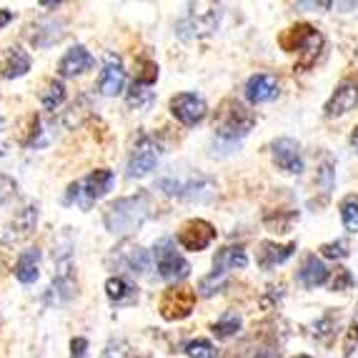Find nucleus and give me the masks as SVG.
Masks as SVG:
<instances>
[{
  "mask_svg": "<svg viewBox=\"0 0 358 358\" xmlns=\"http://www.w3.org/2000/svg\"><path fill=\"white\" fill-rule=\"evenodd\" d=\"M150 208H153V206H150L148 193L118 198L115 203H110L106 208L103 223H106L108 233H113V236H128V233H136L138 228L148 221Z\"/></svg>",
  "mask_w": 358,
  "mask_h": 358,
  "instance_id": "obj_1",
  "label": "nucleus"
},
{
  "mask_svg": "<svg viewBox=\"0 0 358 358\" xmlns=\"http://www.w3.org/2000/svg\"><path fill=\"white\" fill-rule=\"evenodd\" d=\"M256 126V115L243 106V103L233 101V98H226V101L218 106L215 110V120H213V128H215V136L221 138V141H238V138L248 136V131Z\"/></svg>",
  "mask_w": 358,
  "mask_h": 358,
  "instance_id": "obj_2",
  "label": "nucleus"
},
{
  "mask_svg": "<svg viewBox=\"0 0 358 358\" xmlns=\"http://www.w3.org/2000/svg\"><path fill=\"white\" fill-rule=\"evenodd\" d=\"M93 66H96V60L88 53V48H85V45H73V48L66 50V55L60 58L58 73L63 78H76V76H80V73L90 71Z\"/></svg>",
  "mask_w": 358,
  "mask_h": 358,
  "instance_id": "obj_16",
  "label": "nucleus"
},
{
  "mask_svg": "<svg viewBox=\"0 0 358 358\" xmlns=\"http://www.w3.org/2000/svg\"><path fill=\"white\" fill-rule=\"evenodd\" d=\"M185 353H188L191 358H215L218 356L215 346L206 338H196V341H191V343H185Z\"/></svg>",
  "mask_w": 358,
  "mask_h": 358,
  "instance_id": "obj_30",
  "label": "nucleus"
},
{
  "mask_svg": "<svg viewBox=\"0 0 358 358\" xmlns=\"http://www.w3.org/2000/svg\"><path fill=\"white\" fill-rule=\"evenodd\" d=\"M158 188L166 196H178L183 201H208L215 193V183L203 173H191L188 178L166 176V178L158 180Z\"/></svg>",
  "mask_w": 358,
  "mask_h": 358,
  "instance_id": "obj_4",
  "label": "nucleus"
},
{
  "mask_svg": "<svg viewBox=\"0 0 358 358\" xmlns=\"http://www.w3.org/2000/svg\"><path fill=\"white\" fill-rule=\"evenodd\" d=\"M150 85H143V83H136L133 80L131 90H128V106L131 108H148L150 103H153V90H148Z\"/></svg>",
  "mask_w": 358,
  "mask_h": 358,
  "instance_id": "obj_29",
  "label": "nucleus"
},
{
  "mask_svg": "<svg viewBox=\"0 0 358 358\" xmlns=\"http://www.w3.org/2000/svg\"><path fill=\"white\" fill-rule=\"evenodd\" d=\"M30 71V55L23 48H10L6 58L0 60V76L3 78H20Z\"/></svg>",
  "mask_w": 358,
  "mask_h": 358,
  "instance_id": "obj_23",
  "label": "nucleus"
},
{
  "mask_svg": "<svg viewBox=\"0 0 358 358\" xmlns=\"http://www.w3.org/2000/svg\"><path fill=\"white\" fill-rule=\"evenodd\" d=\"M13 193H15V183L8 176H0V206L6 203V201H10Z\"/></svg>",
  "mask_w": 358,
  "mask_h": 358,
  "instance_id": "obj_34",
  "label": "nucleus"
},
{
  "mask_svg": "<svg viewBox=\"0 0 358 358\" xmlns=\"http://www.w3.org/2000/svg\"><path fill=\"white\" fill-rule=\"evenodd\" d=\"M38 263H41V251H38V248H28V251H23L18 256V263H15V278H18L20 283L38 281V275H41Z\"/></svg>",
  "mask_w": 358,
  "mask_h": 358,
  "instance_id": "obj_24",
  "label": "nucleus"
},
{
  "mask_svg": "<svg viewBox=\"0 0 358 358\" xmlns=\"http://www.w3.org/2000/svg\"><path fill=\"white\" fill-rule=\"evenodd\" d=\"M123 83H126V71H123V63H120V58L115 53H108L98 88H101L103 96H118L120 90H123Z\"/></svg>",
  "mask_w": 358,
  "mask_h": 358,
  "instance_id": "obj_15",
  "label": "nucleus"
},
{
  "mask_svg": "<svg viewBox=\"0 0 358 358\" xmlns=\"http://www.w3.org/2000/svg\"><path fill=\"white\" fill-rule=\"evenodd\" d=\"M351 145H353V148L358 150V126L353 128V133H351Z\"/></svg>",
  "mask_w": 358,
  "mask_h": 358,
  "instance_id": "obj_40",
  "label": "nucleus"
},
{
  "mask_svg": "<svg viewBox=\"0 0 358 358\" xmlns=\"http://www.w3.org/2000/svg\"><path fill=\"white\" fill-rule=\"evenodd\" d=\"M321 253L326 258H334V261H343V258L351 253V248H348L346 241L338 238V241H331V243H323L321 245Z\"/></svg>",
  "mask_w": 358,
  "mask_h": 358,
  "instance_id": "obj_31",
  "label": "nucleus"
},
{
  "mask_svg": "<svg viewBox=\"0 0 358 358\" xmlns=\"http://www.w3.org/2000/svg\"><path fill=\"white\" fill-rule=\"evenodd\" d=\"M38 226V206H28L23 208L18 215H15V221L8 226L6 231V243H18V241L28 238L30 233L36 231Z\"/></svg>",
  "mask_w": 358,
  "mask_h": 358,
  "instance_id": "obj_19",
  "label": "nucleus"
},
{
  "mask_svg": "<svg viewBox=\"0 0 358 358\" xmlns=\"http://www.w3.org/2000/svg\"><path fill=\"white\" fill-rule=\"evenodd\" d=\"M241 326H243L241 313H236V310H226V313L213 323V334L218 336V338H231V336L238 334Z\"/></svg>",
  "mask_w": 358,
  "mask_h": 358,
  "instance_id": "obj_26",
  "label": "nucleus"
},
{
  "mask_svg": "<svg viewBox=\"0 0 358 358\" xmlns=\"http://www.w3.org/2000/svg\"><path fill=\"white\" fill-rule=\"evenodd\" d=\"M293 251H296V243L278 245L273 241H266V243H261V251H258V263H261V268L271 271L275 266L286 263L293 256Z\"/></svg>",
  "mask_w": 358,
  "mask_h": 358,
  "instance_id": "obj_21",
  "label": "nucleus"
},
{
  "mask_svg": "<svg viewBox=\"0 0 358 358\" xmlns=\"http://www.w3.org/2000/svg\"><path fill=\"white\" fill-rule=\"evenodd\" d=\"M248 266V256H245L243 245H226L215 253L213 258V273L215 275H226L233 268H245Z\"/></svg>",
  "mask_w": 358,
  "mask_h": 358,
  "instance_id": "obj_20",
  "label": "nucleus"
},
{
  "mask_svg": "<svg viewBox=\"0 0 358 358\" xmlns=\"http://www.w3.org/2000/svg\"><path fill=\"white\" fill-rule=\"evenodd\" d=\"M63 101H66V85L60 83V80H50V83L45 85V90L41 93L43 108H45V110H55Z\"/></svg>",
  "mask_w": 358,
  "mask_h": 358,
  "instance_id": "obj_28",
  "label": "nucleus"
},
{
  "mask_svg": "<svg viewBox=\"0 0 358 358\" xmlns=\"http://www.w3.org/2000/svg\"><path fill=\"white\" fill-rule=\"evenodd\" d=\"M356 106H358V83L351 80V78H346V80H341L336 85L334 96L323 106V113H326V118H341V115L351 113Z\"/></svg>",
  "mask_w": 358,
  "mask_h": 358,
  "instance_id": "obj_9",
  "label": "nucleus"
},
{
  "mask_svg": "<svg viewBox=\"0 0 358 358\" xmlns=\"http://www.w3.org/2000/svg\"><path fill=\"white\" fill-rule=\"evenodd\" d=\"M10 20H13V13L3 8V10H0V28H3V25H8Z\"/></svg>",
  "mask_w": 358,
  "mask_h": 358,
  "instance_id": "obj_39",
  "label": "nucleus"
},
{
  "mask_svg": "<svg viewBox=\"0 0 358 358\" xmlns=\"http://www.w3.org/2000/svg\"><path fill=\"white\" fill-rule=\"evenodd\" d=\"M113 256H110V263L115 261V268H123V271H131V273L141 275L150 268V256L145 248L141 245H131V243H123L120 248H113Z\"/></svg>",
  "mask_w": 358,
  "mask_h": 358,
  "instance_id": "obj_13",
  "label": "nucleus"
},
{
  "mask_svg": "<svg viewBox=\"0 0 358 358\" xmlns=\"http://www.w3.org/2000/svg\"><path fill=\"white\" fill-rule=\"evenodd\" d=\"M256 358H268V356H266V353H258V356Z\"/></svg>",
  "mask_w": 358,
  "mask_h": 358,
  "instance_id": "obj_41",
  "label": "nucleus"
},
{
  "mask_svg": "<svg viewBox=\"0 0 358 358\" xmlns=\"http://www.w3.org/2000/svg\"><path fill=\"white\" fill-rule=\"evenodd\" d=\"M66 20L63 18H45V20H38L33 25V33H30V43L36 45V48H50L53 43H58L66 33Z\"/></svg>",
  "mask_w": 358,
  "mask_h": 358,
  "instance_id": "obj_18",
  "label": "nucleus"
},
{
  "mask_svg": "<svg viewBox=\"0 0 358 358\" xmlns=\"http://www.w3.org/2000/svg\"><path fill=\"white\" fill-rule=\"evenodd\" d=\"M353 341H356V343H358V310H356V316H353L351 331H348V348H351Z\"/></svg>",
  "mask_w": 358,
  "mask_h": 358,
  "instance_id": "obj_37",
  "label": "nucleus"
},
{
  "mask_svg": "<svg viewBox=\"0 0 358 358\" xmlns=\"http://www.w3.org/2000/svg\"><path fill=\"white\" fill-rule=\"evenodd\" d=\"M329 268H326V263L321 261L318 256H306L303 266L299 271V281L303 283L306 288H318L323 283H329Z\"/></svg>",
  "mask_w": 358,
  "mask_h": 358,
  "instance_id": "obj_22",
  "label": "nucleus"
},
{
  "mask_svg": "<svg viewBox=\"0 0 358 358\" xmlns=\"http://www.w3.org/2000/svg\"><path fill=\"white\" fill-rule=\"evenodd\" d=\"M196 308V291L188 286H173L163 293L158 310L166 321H183L188 318Z\"/></svg>",
  "mask_w": 358,
  "mask_h": 358,
  "instance_id": "obj_5",
  "label": "nucleus"
},
{
  "mask_svg": "<svg viewBox=\"0 0 358 358\" xmlns=\"http://www.w3.org/2000/svg\"><path fill=\"white\" fill-rule=\"evenodd\" d=\"M153 251H155V261H158V273H161L166 281H183L185 275L191 273L188 261H185L180 253H176L173 241L171 238H163Z\"/></svg>",
  "mask_w": 358,
  "mask_h": 358,
  "instance_id": "obj_6",
  "label": "nucleus"
},
{
  "mask_svg": "<svg viewBox=\"0 0 358 358\" xmlns=\"http://www.w3.org/2000/svg\"><path fill=\"white\" fill-rule=\"evenodd\" d=\"M158 158H161V148L153 141H143V143L133 150L126 168V176L128 178H143V176H148L158 166Z\"/></svg>",
  "mask_w": 358,
  "mask_h": 358,
  "instance_id": "obj_12",
  "label": "nucleus"
},
{
  "mask_svg": "<svg viewBox=\"0 0 358 358\" xmlns=\"http://www.w3.org/2000/svg\"><path fill=\"white\" fill-rule=\"evenodd\" d=\"M281 48L286 53H301V66H313L318 53L323 50V36L313 25L299 23L293 28H286L278 38Z\"/></svg>",
  "mask_w": 358,
  "mask_h": 358,
  "instance_id": "obj_3",
  "label": "nucleus"
},
{
  "mask_svg": "<svg viewBox=\"0 0 358 358\" xmlns=\"http://www.w3.org/2000/svg\"><path fill=\"white\" fill-rule=\"evenodd\" d=\"M103 358H128V343L126 341H110L103 351Z\"/></svg>",
  "mask_w": 358,
  "mask_h": 358,
  "instance_id": "obj_32",
  "label": "nucleus"
},
{
  "mask_svg": "<svg viewBox=\"0 0 358 358\" xmlns=\"http://www.w3.org/2000/svg\"><path fill=\"white\" fill-rule=\"evenodd\" d=\"M296 358H310V356H296Z\"/></svg>",
  "mask_w": 358,
  "mask_h": 358,
  "instance_id": "obj_42",
  "label": "nucleus"
},
{
  "mask_svg": "<svg viewBox=\"0 0 358 358\" xmlns=\"http://www.w3.org/2000/svg\"><path fill=\"white\" fill-rule=\"evenodd\" d=\"M218 18H221V8L208 6V10L196 13V8L191 6L188 18H183L178 23V36L185 38V30H191V36H188V38L208 36V33H213V30H215V25H218Z\"/></svg>",
  "mask_w": 358,
  "mask_h": 358,
  "instance_id": "obj_11",
  "label": "nucleus"
},
{
  "mask_svg": "<svg viewBox=\"0 0 358 358\" xmlns=\"http://www.w3.org/2000/svg\"><path fill=\"white\" fill-rule=\"evenodd\" d=\"M273 161L283 173H291V176L303 173L301 145H299V141H293V138H278V141H273Z\"/></svg>",
  "mask_w": 358,
  "mask_h": 358,
  "instance_id": "obj_10",
  "label": "nucleus"
},
{
  "mask_svg": "<svg viewBox=\"0 0 358 358\" xmlns=\"http://www.w3.org/2000/svg\"><path fill=\"white\" fill-rule=\"evenodd\" d=\"M106 296L113 301L115 306H120V303H133L138 293H136V288L126 281V278L113 275V278H108L106 281Z\"/></svg>",
  "mask_w": 358,
  "mask_h": 358,
  "instance_id": "obj_25",
  "label": "nucleus"
},
{
  "mask_svg": "<svg viewBox=\"0 0 358 358\" xmlns=\"http://www.w3.org/2000/svg\"><path fill=\"white\" fill-rule=\"evenodd\" d=\"M318 180L323 183V191H326V193H329L331 188H334V168H331V163H323V166H321Z\"/></svg>",
  "mask_w": 358,
  "mask_h": 358,
  "instance_id": "obj_35",
  "label": "nucleus"
},
{
  "mask_svg": "<svg viewBox=\"0 0 358 358\" xmlns=\"http://www.w3.org/2000/svg\"><path fill=\"white\" fill-rule=\"evenodd\" d=\"M351 286H353V275L348 273L346 268L336 271V278H334V283H331V288H334V291H348Z\"/></svg>",
  "mask_w": 358,
  "mask_h": 358,
  "instance_id": "obj_33",
  "label": "nucleus"
},
{
  "mask_svg": "<svg viewBox=\"0 0 358 358\" xmlns=\"http://www.w3.org/2000/svg\"><path fill=\"white\" fill-rule=\"evenodd\" d=\"M171 113L183 126H198L208 113V106L196 93H178L176 98H171Z\"/></svg>",
  "mask_w": 358,
  "mask_h": 358,
  "instance_id": "obj_8",
  "label": "nucleus"
},
{
  "mask_svg": "<svg viewBox=\"0 0 358 358\" xmlns=\"http://www.w3.org/2000/svg\"><path fill=\"white\" fill-rule=\"evenodd\" d=\"M115 183V176L108 171V168H98V171H93V173L88 176V178L80 183V188H83V206L88 208L93 201H98V198L106 196L110 188H113Z\"/></svg>",
  "mask_w": 358,
  "mask_h": 358,
  "instance_id": "obj_17",
  "label": "nucleus"
},
{
  "mask_svg": "<svg viewBox=\"0 0 358 358\" xmlns=\"http://www.w3.org/2000/svg\"><path fill=\"white\" fill-rule=\"evenodd\" d=\"M215 241V228L210 226L203 218H191L185 221L178 231V243L183 245L185 251H203Z\"/></svg>",
  "mask_w": 358,
  "mask_h": 358,
  "instance_id": "obj_7",
  "label": "nucleus"
},
{
  "mask_svg": "<svg viewBox=\"0 0 358 358\" xmlns=\"http://www.w3.org/2000/svg\"><path fill=\"white\" fill-rule=\"evenodd\" d=\"M278 98V80L271 73H256V76L248 78L245 83V101L251 106H261V103H268Z\"/></svg>",
  "mask_w": 358,
  "mask_h": 358,
  "instance_id": "obj_14",
  "label": "nucleus"
},
{
  "mask_svg": "<svg viewBox=\"0 0 358 358\" xmlns=\"http://www.w3.org/2000/svg\"><path fill=\"white\" fill-rule=\"evenodd\" d=\"M341 221L348 233H358V196H346L338 206Z\"/></svg>",
  "mask_w": 358,
  "mask_h": 358,
  "instance_id": "obj_27",
  "label": "nucleus"
},
{
  "mask_svg": "<svg viewBox=\"0 0 358 358\" xmlns=\"http://www.w3.org/2000/svg\"><path fill=\"white\" fill-rule=\"evenodd\" d=\"M299 8H326V10H329V8H334V3H331V0H326V3H299Z\"/></svg>",
  "mask_w": 358,
  "mask_h": 358,
  "instance_id": "obj_38",
  "label": "nucleus"
},
{
  "mask_svg": "<svg viewBox=\"0 0 358 358\" xmlns=\"http://www.w3.org/2000/svg\"><path fill=\"white\" fill-rule=\"evenodd\" d=\"M85 348H88V341L85 338H73L71 341V358H83L85 356Z\"/></svg>",
  "mask_w": 358,
  "mask_h": 358,
  "instance_id": "obj_36",
  "label": "nucleus"
}]
</instances>
